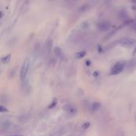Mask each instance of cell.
<instances>
[{
	"label": "cell",
	"instance_id": "6da1fadb",
	"mask_svg": "<svg viewBox=\"0 0 136 136\" xmlns=\"http://www.w3.org/2000/svg\"><path fill=\"white\" fill-rule=\"evenodd\" d=\"M30 58L26 57V58L24 60V62L22 64V65H21V71H20V78L22 81L26 80V77L29 72V69H30Z\"/></svg>",
	"mask_w": 136,
	"mask_h": 136
},
{
	"label": "cell",
	"instance_id": "7a4b0ae2",
	"mask_svg": "<svg viewBox=\"0 0 136 136\" xmlns=\"http://www.w3.org/2000/svg\"><path fill=\"white\" fill-rule=\"evenodd\" d=\"M126 64H127L126 60H120V61H118L117 63L114 64V66L112 68V69H111V74L112 75L119 74L120 73L123 72L125 66H126Z\"/></svg>",
	"mask_w": 136,
	"mask_h": 136
},
{
	"label": "cell",
	"instance_id": "3957f363",
	"mask_svg": "<svg viewBox=\"0 0 136 136\" xmlns=\"http://www.w3.org/2000/svg\"><path fill=\"white\" fill-rule=\"evenodd\" d=\"M119 45L123 46L125 48H131L132 46L136 45V40L133 38H121L120 40L118 41Z\"/></svg>",
	"mask_w": 136,
	"mask_h": 136
},
{
	"label": "cell",
	"instance_id": "277c9868",
	"mask_svg": "<svg viewBox=\"0 0 136 136\" xmlns=\"http://www.w3.org/2000/svg\"><path fill=\"white\" fill-rule=\"evenodd\" d=\"M63 110L64 112H66L69 115H75L77 112V107H75L73 104H71V103H67V104L63 106Z\"/></svg>",
	"mask_w": 136,
	"mask_h": 136
},
{
	"label": "cell",
	"instance_id": "5b68a950",
	"mask_svg": "<svg viewBox=\"0 0 136 136\" xmlns=\"http://www.w3.org/2000/svg\"><path fill=\"white\" fill-rule=\"evenodd\" d=\"M97 27L100 31H107L109 30L110 24L107 21H102L97 24Z\"/></svg>",
	"mask_w": 136,
	"mask_h": 136
},
{
	"label": "cell",
	"instance_id": "8992f818",
	"mask_svg": "<svg viewBox=\"0 0 136 136\" xmlns=\"http://www.w3.org/2000/svg\"><path fill=\"white\" fill-rule=\"evenodd\" d=\"M68 131H69V127L66 126V127H61L60 129H59L58 131H55L54 133H53L49 136H62L63 135L65 134Z\"/></svg>",
	"mask_w": 136,
	"mask_h": 136
},
{
	"label": "cell",
	"instance_id": "52a82bcc",
	"mask_svg": "<svg viewBox=\"0 0 136 136\" xmlns=\"http://www.w3.org/2000/svg\"><path fill=\"white\" fill-rule=\"evenodd\" d=\"M54 54L57 57H58L60 59H64V53L62 52V49H60V47H55L54 48Z\"/></svg>",
	"mask_w": 136,
	"mask_h": 136
},
{
	"label": "cell",
	"instance_id": "ba28073f",
	"mask_svg": "<svg viewBox=\"0 0 136 136\" xmlns=\"http://www.w3.org/2000/svg\"><path fill=\"white\" fill-rule=\"evenodd\" d=\"M10 58H11V54H7L6 56L2 57L1 59H0V61L2 64H8L10 61Z\"/></svg>",
	"mask_w": 136,
	"mask_h": 136
},
{
	"label": "cell",
	"instance_id": "9c48e42d",
	"mask_svg": "<svg viewBox=\"0 0 136 136\" xmlns=\"http://www.w3.org/2000/svg\"><path fill=\"white\" fill-rule=\"evenodd\" d=\"M101 107V103L99 102H95L92 106V112H97Z\"/></svg>",
	"mask_w": 136,
	"mask_h": 136
},
{
	"label": "cell",
	"instance_id": "30bf717a",
	"mask_svg": "<svg viewBox=\"0 0 136 136\" xmlns=\"http://www.w3.org/2000/svg\"><path fill=\"white\" fill-rule=\"evenodd\" d=\"M85 55H86V51L83 50V51H80V52L77 53L75 57H76L77 59H81V58H83V57H84Z\"/></svg>",
	"mask_w": 136,
	"mask_h": 136
},
{
	"label": "cell",
	"instance_id": "8fae6325",
	"mask_svg": "<svg viewBox=\"0 0 136 136\" xmlns=\"http://www.w3.org/2000/svg\"><path fill=\"white\" fill-rule=\"evenodd\" d=\"M57 103H58V100H57V98H54L53 99V101L50 103V104L48 106V108L51 109V108H53V107H55L57 105Z\"/></svg>",
	"mask_w": 136,
	"mask_h": 136
},
{
	"label": "cell",
	"instance_id": "7c38bea8",
	"mask_svg": "<svg viewBox=\"0 0 136 136\" xmlns=\"http://www.w3.org/2000/svg\"><path fill=\"white\" fill-rule=\"evenodd\" d=\"M89 127H90V123H88V122H87V123H84L83 125H82V128H83L84 130L88 129Z\"/></svg>",
	"mask_w": 136,
	"mask_h": 136
},
{
	"label": "cell",
	"instance_id": "4fadbf2b",
	"mask_svg": "<svg viewBox=\"0 0 136 136\" xmlns=\"http://www.w3.org/2000/svg\"><path fill=\"white\" fill-rule=\"evenodd\" d=\"M8 112V110H7L5 107H3L2 105H0V112L2 113H5V112Z\"/></svg>",
	"mask_w": 136,
	"mask_h": 136
},
{
	"label": "cell",
	"instance_id": "5bb4252c",
	"mask_svg": "<svg viewBox=\"0 0 136 136\" xmlns=\"http://www.w3.org/2000/svg\"><path fill=\"white\" fill-rule=\"evenodd\" d=\"M85 64H86V65H87V66H90L91 61L89 60H86V61H85Z\"/></svg>",
	"mask_w": 136,
	"mask_h": 136
},
{
	"label": "cell",
	"instance_id": "9a60e30c",
	"mask_svg": "<svg viewBox=\"0 0 136 136\" xmlns=\"http://www.w3.org/2000/svg\"><path fill=\"white\" fill-rule=\"evenodd\" d=\"M98 75H99V73H98V72H95V73H93V76H94V77H97Z\"/></svg>",
	"mask_w": 136,
	"mask_h": 136
},
{
	"label": "cell",
	"instance_id": "2e32d148",
	"mask_svg": "<svg viewBox=\"0 0 136 136\" xmlns=\"http://www.w3.org/2000/svg\"><path fill=\"white\" fill-rule=\"evenodd\" d=\"M2 17H3V12L2 11H0V19H1Z\"/></svg>",
	"mask_w": 136,
	"mask_h": 136
},
{
	"label": "cell",
	"instance_id": "e0dca14e",
	"mask_svg": "<svg viewBox=\"0 0 136 136\" xmlns=\"http://www.w3.org/2000/svg\"><path fill=\"white\" fill-rule=\"evenodd\" d=\"M135 53H136V49H135V51H134V53H133V54L135 55Z\"/></svg>",
	"mask_w": 136,
	"mask_h": 136
},
{
	"label": "cell",
	"instance_id": "ac0fdd59",
	"mask_svg": "<svg viewBox=\"0 0 136 136\" xmlns=\"http://www.w3.org/2000/svg\"><path fill=\"white\" fill-rule=\"evenodd\" d=\"M132 2H136V0H132Z\"/></svg>",
	"mask_w": 136,
	"mask_h": 136
},
{
	"label": "cell",
	"instance_id": "d6986e66",
	"mask_svg": "<svg viewBox=\"0 0 136 136\" xmlns=\"http://www.w3.org/2000/svg\"><path fill=\"white\" fill-rule=\"evenodd\" d=\"M13 136H22V135H13Z\"/></svg>",
	"mask_w": 136,
	"mask_h": 136
}]
</instances>
